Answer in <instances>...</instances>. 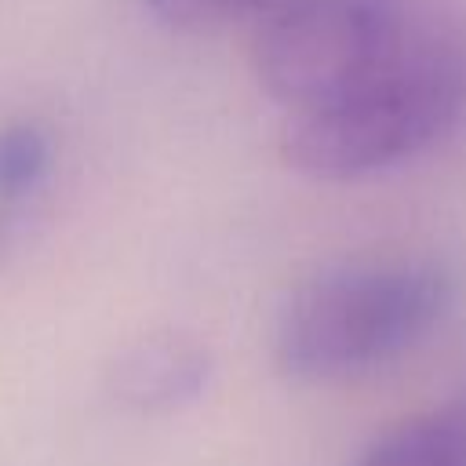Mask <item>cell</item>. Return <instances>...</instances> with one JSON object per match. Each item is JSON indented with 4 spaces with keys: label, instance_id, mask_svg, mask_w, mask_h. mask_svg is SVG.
Masks as SVG:
<instances>
[{
    "label": "cell",
    "instance_id": "obj_1",
    "mask_svg": "<svg viewBox=\"0 0 466 466\" xmlns=\"http://www.w3.org/2000/svg\"><path fill=\"white\" fill-rule=\"evenodd\" d=\"M451 277L419 255H368L317 269L277 313V368L302 382L368 371L415 346L448 309Z\"/></svg>",
    "mask_w": 466,
    "mask_h": 466
},
{
    "label": "cell",
    "instance_id": "obj_2",
    "mask_svg": "<svg viewBox=\"0 0 466 466\" xmlns=\"http://www.w3.org/2000/svg\"><path fill=\"white\" fill-rule=\"evenodd\" d=\"M462 113L466 51L419 29L382 73L320 109L295 113L280 135V153L309 178H364L426 149Z\"/></svg>",
    "mask_w": 466,
    "mask_h": 466
},
{
    "label": "cell",
    "instance_id": "obj_3",
    "mask_svg": "<svg viewBox=\"0 0 466 466\" xmlns=\"http://www.w3.org/2000/svg\"><path fill=\"white\" fill-rule=\"evenodd\" d=\"M415 36L397 0H291L255 25L251 62L262 91L295 116L360 87Z\"/></svg>",
    "mask_w": 466,
    "mask_h": 466
},
{
    "label": "cell",
    "instance_id": "obj_4",
    "mask_svg": "<svg viewBox=\"0 0 466 466\" xmlns=\"http://www.w3.org/2000/svg\"><path fill=\"white\" fill-rule=\"evenodd\" d=\"M215 375L211 350L182 331L146 335L106 368V393L131 415H175L204 397Z\"/></svg>",
    "mask_w": 466,
    "mask_h": 466
},
{
    "label": "cell",
    "instance_id": "obj_5",
    "mask_svg": "<svg viewBox=\"0 0 466 466\" xmlns=\"http://www.w3.org/2000/svg\"><path fill=\"white\" fill-rule=\"evenodd\" d=\"M357 466H466V397L390 422L360 448Z\"/></svg>",
    "mask_w": 466,
    "mask_h": 466
},
{
    "label": "cell",
    "instance_id": "obj_6",
    "mask_svg": "<svg viewBox=\"0 0 466 466\" xmlns=\"http://www.w3.org/2000/svg\"><path fill=\"white\" fill-rule=\"evenodd\" d=\"M55 146L36 120L0 124V211L29 200L51 175Z\"/></svg>",
    "mask_w": 466,
    "mask_h": 466
},
{
    "label": "cell",
    "instance_id": "obj_7",
    "mask_svg": "<svg viewBox=\"0 0 466 466\" xmlns=\"http://www.w3.org/2000/svg\"><path fill=\"white\" fill-rule=\"evenodd\" d=\"M291 0H146L149 15L167 29H222V25H262Z\"/></svg>",
    "mask_w": 466,
    "mask_h": 466
},
{
    "label": "cell",
    "instance_id": "obj_8",
    "mask_svg": "<svg viewBox=\"0 0 466 466\" xmlns=\"http://www.w3.org/2000/svg\"><path fill=\"white\" fill-rule=\"evenodd\" d=\"M4 229H7V211H0V240H4Z\"/></svg>",
    "mask_w": 466,
    "mask_h": 466
}]
</instances>
